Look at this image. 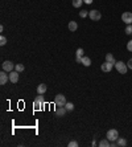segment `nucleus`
Returning a JSON list of instances; mask_svg holds the SVG:
<instances>
[{"mask_svg": "<svg viewBox=\"0 0 132 147\" xmlns=\"http://www.w3.org/2000/svg\"><path fill=\"white\" fill-rule=\"evenodd\" d=\"M44 105H45V101H44V96L42 94H38L36 100L33 102V106H34V110H42L44 109Z\"/></svg>", "mask_w": 132, "mask_h": 147, "instance_id": "f257e3e1", "label": "nucleus"}, {"mask_svg": "<svg viewBox=\"0 0 132 147\" xmlns=\"http://www.w3.org/2000/svg\"><path fill=\"white\" fill-rule=\"evenodd\" d=\"M106 138H107L110 142H116L118 138H119V132H118V130H115V129H111V130L107 131Z\"/></svg>", "mask_w": 132, "mask_h": 147, "instance_id": "f03ea898", "label": "nucleus"}, {"mask_svg": "<svg viewBox=\"0 0 132 147\" xmlns=\"http://www.w3.org/2000/svg\"><path fill=\"white\" fill-rule=\"evenodd\" d=\"M115 68H116V70L120 74H125V73H127V69H128V66L125 65L123 61H116V64H115Z\"/></svg>", "mask_w": 132, "mask_h": 147, "instance_id": "7ed1b4c3", "label": "nucleus"}, {"mask_svg": "<svg viewBox=\"0 0 132 147\" xmlns=\"http://www.w3.org/2000/svg\"><path fill=\"white\" fill-rule=\"evenodd\" d=\"M54 105L56 106H65L66 105V97L64 94H57L54 98Z\"/></svg>", "mask_w": 132, "mask_h": 147, "instance_id": "20e7f679", "label": "nucleus"}, {"mask_svg": "<svg viewBox=\"0 0 132 147\" xmlns=\"http://www.w3.org/2000/svg\"><path fill=\"white\" fill-rule=\"evenodd\" d=\"M89 17H90L93 21H98V20H100V17H102V13H100L98 9H91V11H89Z\"/></svg>", "mask_w": 132, "mask_h": 147, "instance_id": "39448f33", "label": "nucleus"}, {"mask_svg": "<svg viewBox=\"0 0 132 147\" xmlns=\"http://www.w3.org/2000/svg\"><path fill=\"white\" fill-rule=\"evenodd\" d=\"M121 21H124L127 25L132 24V12H124V13L121 15Z\"/></svg>", "mask_w": 132, "mask_h": 147, "instance_id": "423d86ee", "label": "nucleus"}, {"mask_svg": "<svg viewBox=\"0 0 132 147\" xmlns=\"http://www.w3.org/2000/svg\"><path fill=\"white\" fill-rule=\"evenodd\" d=\"M114 62H108V61H106L104 64H102L100 65V69L103 70V72H106V73H108V72H111L112 70V68H114Z\"/></svg>", "mask_w": 132, "mask_h": 147, "instance_id": "0eeeda50", "label": "nucleus"}, {"mask_svg": "<svg viewBox=\"0 0 132 147\" xmlns=\"http://www.w3.org/2000/svg\"><path fill=\"white\" fill-rule=\"evenodd\" d=\"M66 113H68V110L65 106H56V111H54L56 117H65Z\"/></svg>", "mask_w": 132, "mask_h": 147, "instance_id": "6e6552de", "label": "nucleus"}, {"mask_svg": "<svg viewBox=\"0 0 132 147\" xmlns=\"http://www.w3.org/2000/svg\"><path fill=\"white\" fill-rule=\"evenodd\" d=\"M17 81H19V72H17V70H12V72H9V82L16 84Z\"/></svg>", "mask_w": 132, "mask_h": 147, "instance_id": "1a4fd4ad", "label": "nucleus"}, {"mask_svg": "<svg viewBox=\"0 0 132 147\" xmlns=\"http://www.w3.org/2000/svg\"><path fill=\"white\" fill-rule=\"evenodd\" d=\"M8 80H9V74H7L5 70L0 72V85H5L8 82Z\"/></svg>", "mask_w": 132, "mask_h": 147, "instance_id": "9d476101", "label": "nucleus"}, {"mask_svg": "<svg viewBox=\"0 0 132 147\" xmlns=\"http://www.w3.org/2000/svg\"><path fill=\"white\" fill-rule=\"evenodd\" d=\"M15 66H16V65H13L11 61H4V62H3V70H5L7 73L12 72V70L15 69Z\"/></svg>", "mask_w": 132, "mask_h": 147, "instance_id": "9b49d317", "label": "nucleus"}, {"mask_svg": "<svg viewBox=\"0 0 132 147\" xmlns=\"http://www.w3.org/2000/svg\"><path fill=\"white\" fill-rule=\"evenodd\" d=\"M46 85L45 84H40V85L37 86V93L38 94H44V93H46Z\"/></svg>", "mask_w": 132, "mask_h": 147, "instance_id": "f8f14e48", "label": "nucleus"}, {"mask_svg": "<svg viewBox=\"0 0 132 147\" xmlns=\"http://www.w3.org/2000/svg\"><path fill=\"white\" fill-rule=\"evenodd\" d=\"M69 29H70V31L72 32H76L77 29H78V24L76 23V21H70V23H69Z\"/></svg>", "mask_w": 132, "mask_h": 147, "instance_id": "ddd939ff", "label": "nucleus"}, {"mask_svg": "<svg viewBox=\"0 0 132 147\" xmlns=\"http://www.w3.org/2000/svg\"><path fill=\"white\" fill-rule=\"evenodd\" d=\"M110 144H111V142H110L107 138H103V139L99 142V146L100 147H110Z\"/></svg>", "mask_w": 132, "mask_h": 147, "instance_id": "4468645a", "label": "nucleus"}, {"mask_svg": "<svg viewBox=\"0 0 132 147\" xmlns=\"http://www.w3.org/2000/svg\"><path fill=\"white\" fill-rule=\"evenodd\" d=\"M82 65L83 66H90L91 65L90 57H85V56H83V57H82Z\"/></svg>", "mask_w": 132, "mask_h": 147, "instance_id": "2eb2a0df", "label": "nucleus"}, {"mask_svg": "<svg viewBox=\"0 0 132 147\" xmlns=\"http://www.w3.org/2000/svg\"><path fill=\"white\" fill-rule=\"evenodd\" d=\"M116 144L119 147H124L125 144H127V140L124 139V138H118V140H116Z\"/></svg>", "mask_w": 132, "mask_h": 147, "instance_id": "dca6fc26", "label": "nucleus"}, {"mask_svg": "<svg viewBox=\"0 0 132 147\" xmlns=\"http://www.w3.org/2000/svg\"><path fill=\"white\" fill-rule=\"evenodd\" d=\"M106 61L108 62H114V64H116V61H115V58H114V56L111 53H107L106 54Z\"/></svg>", "mask_w": 132, "mask_h": 147, "instance_id": "f3484780", "label": "nucleus"}, {"mask_svg": "<svg viewBox=\"0 0 132 147\" xmlns=\"http://www.w3.org/2000/svg\"><path fill=\"white\" fill-rule=\"evenodd\" d=\"M24 69H25V66H24L23 64H16V66H15V70H17L19 73H21V72H24Z\"/></svg>", "mask_w": 132, "mask_h": 147, "instance_id": "a211bd4d", "label": "nucleus"}, {"mask_svg": "<svg viewBox=\"0 0 132 147\" xmlns=\"http://www.w3.org/2000/svg\"><path fill=\"white\" fill-rule=\"evenodd\" d=\"M83 0H73V7L74 8H79L81 5H82Z\"/></svg>", "mask_w": 132, "mask_h": 147, "instance_id": "6ab92c4d", "label": "nucleus"}, {"mask_svg": "<svg viewBox=\"0 0 132 147\" xmlns=\"http://www.w3.org/2000/svg\"><path fill=\"white\" fill-rule=\"evenodd\" d=\"M65 107H66V110H68V111H73V110H74V105H73L72 102H66Z\"/></svg>", "mask_w": 132, "mask_h": 147, "instance_id": "aec40b11", "label": "nucleus"}, {"mask_svg": "<svg viewBox=\"0 0 132 147\" xmlns=\"http://www.w3.org/2000/svg\"><path fill=\"white\" fill-rule=\"evenodd\" d=\"M83 53H85V52H83L82 48H78L76 52V57H83Z\"/></svg>", "mask_w": 132, "mask_h": 147, "instance_id": "412c9836", "label": "nucleus"}, {"mask_svg": "<svg viewBox=\"0 0 132 147\" xmlns=\"http://www.w3.org/2000/svg\"><path fill=\"white\" fill-rule=\"evenodd\" d=\"M125 33H127V35H132V24H128V25H127V27H125Z\"/></svg>", "mask_w": 132, "mask_h": 147, "instance_id": "4be33fe9", "label": "nucleus"}, {"mask_svg": "<svg viewBox=\"0 0 132 147\" xmlns=\"http://www.w3.org/2000/svg\"><path fill=\"white\" fill-rule=\"evenodd\" d=\"M79 16H81L82 19H83V17H87V16H89V11H83V9H82V11L79 12Z\"/></svg>", "mask_w": 132, "mask_h": 147, "instance_id": "5701e85b", "label": "nucleus"}, {"mask_svg": "<svg viewBox=\"0 0 132 147\" xmlns=\"http://www.w3.org/2000/svg\"><path fill=\"white\" fill-rule=\"evenodd\" d=\"M5 44H7V39H5L4 36H1V37H0V45H1V47H4Z\"/></svg>", "mask_w": 132, "mask_h": 147, "instance_id": "b1692460", "label": "nucleus"}, {"mask_svg": "<svg viewBox=\"0 0 132 147\" xmlns=\"http://www.w3.org/2000/svg\"><path fill=\"white\" fill-rule=\"evenodd\" d=\"M69 147H78V142L77 140H70L69 142Z\"/></svg>", "mask_w": 132, "mask_h": 147, "instance_id": "393cba45", "label": "nucleus"}, {"mask_svg": "<svg viewBox=\"0 0 132 147\" xmlns=\"http://www.w3.org/2000/svg\"><path fill=\"white\" fill-rule=\"evenodd\" d=\"M127 49H128L129 52H132V40H131V41H128V43H127Z\"/></svg>", "mask_w": 132, "mask_h": 147, "instance_id": "a878e982", "label": "nucleus"}, {"mask_svg": "<svg viewBox=\"0 0 132 147\" xmlns=\"http://www.w3.org/2000/svg\"><path fill=\"white\" fill-rule=\"evenodd\" d=\"M127 66H128L129 69H132V58H131V60H129L128 62H127Z\"/></svg>", "mask_w": 132, "mask_h": 147, "instance_id": "bb28decb", "label": "nucleus"}, {"mask_svg": "<svg viewBox=\"0 0 132 147\" xmlns=\"http://www.w3.org/2000/svg\"><path fill=\"white\" fill-rule=\"evenodd\" d=\"M76 61L78 62V64H82V57H76Z\"/></svg>", "mask_w": 132, "mask_h": 147, "instance_id": "cd10ccee", "label": "nucleus"}, {"mask_svg": "<svg viewBox=\"0 0 132 147\" xmlns=\"http://www.w3.org/2000/svg\"><path fill=\"white\" fill-rule=\"evenodd\" d=\"M94 1V0H83V3H86V4H91Z\"/></svg>", "mask_w": 132, "mask_h": 147, "instance_id": "c85d7f7f", "label": "nucleus"}, {"mask_svg": "<svg viewBox=\"0 0 132 147\" xmlns=\"http://www.w3.org/2000/svg\"><path fill=\"white\" fill-rule=\"evenodd\" d=\"M131 36H132V35H131Z\"/></svg>", "mask_w": 132, "mask_h": 147, "instance_id": "c756f323", "label": "nucleus"}]
</instances>
